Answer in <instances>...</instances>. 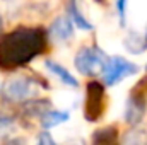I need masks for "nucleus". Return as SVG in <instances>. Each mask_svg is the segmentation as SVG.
Masks as SVG:
<instances>
[{
    "label": "nucleus",
    "mask_w": 147,
    "mask_h": 145,
    "mask_svg": "<svg viewBox=\"0 0 147 145\" xmlns=\"http://www.w3.org/2000/svg\"><path fill=\"white\" fill-rule=\"evenodd\" d=\"M74 63H75L77 72H80L82 75H98V73L105 72L108 58L101 51L86 46L75 55Z\"/></svg>",
    "instance_id": "obj_1"
},
{
    "label": "nucleus",
    "mask_w": 147,
    "mask_h": 145,
    "mask_svg": "<svg viewBox=\"0 0 147 145\" xmlns=\"http://www.w3.org/2000/svg\"><path fill=\"white\" fill-rule=\"evenodd\" d=\"M38 92H41L39 85L33 79L29 77H24V75H16V77H10L5 85H3V96L9 99V101H24L28 97H33L36 96Z\"/></svg>",
    "instance_id": "obj_2"
},
{
    "label": "nucleus",
    "mask_w": 147,
    "mask_h": 145,
    "mask_svg": "<svg viewBox=\"0 0 147 145\" xmlns=\"http://www.w3.org/2000/svg\"><path fill=\"white\" fill-rule=\"evenodd\" d=\"M139 72V65L128 62L127 58L123 56H111L108 58V63H106V68L103 72V80L106 85H116L120 84L121 80H125L127 77H132Z\"/></svg>",
    "instance_id": "obj_3"
},
{
    "label": "nucleus",
    "mask_w": 147,
    "mask_h": 145,
    "mask_svg": "<svg viewBox=\"0 0 147 145\" xmlns=\"http://www.w3.org/2000/svg\"><path fill=\"white\" fill-rule=\"evenodd\" d=\"M72 34H74V28L69 15H58L50 24V36L57 43H63V41L70 39Z\"/></svg>",
    "instance_id": "obj_4"
},
{
    "label": "nucleus",
    "mask_w": 147,
    "mask_h": 145,
    "mask_svg": "<svg viewBox=\"0 0 147 145\" xmlns=\"http://www.w3.org/2000/svg\"><path fill=\"white\" fill-rule=\"evenodd\" d=\"M55 106L58 108V111H63V113H69L79 106V101H80V96L70 91V89H60V91H55L53 96H51Z\"/></svg>",
    "instance_id": "obj_5"
},
{
    "label": "nucleus",
    "mask_w": 147,
    "mask_h": 145,
    "mask_svg": "<svg viewBox=\"0 0 147 145\" xmlns=\"http://www.w3.org/2000/svg\"><path fill=\"white\" fill-rule=\"evenodd\" d=\"M82 125L80 123H74V121H69L62 126H58L55 132H53V138L55 142H67L69 144H74V142H80V135H82Z\"/></svg>",
    "instance_id": "obj_6"
},
{
    "label": "nucleus",
    "mask_w": 147,
    "mask_h": 145,
    "mask_svg": "<svg viewBox=\"0 0 147 145\" xmlns=\"http://www.w3.org/2000/svg\"><path fill=\"white\" fill-rule=\"evenodd\" d=\"M45 67H46V70L51 73L53 77H57L62 84H65V85H69V87H77V85H79L77 79H75L65 67L58 65L57 62H50V60H48V62H45Z\"/></svg>",
    "instance_id": "obj_7"
},
{
    "label": "nucleus",
    "mask_w": 147,
    "mask_h": 145,
    "mask_svg": "<svg viewBox=\"0 0 147 145\" xmlns=\"http://www.w3.org/2000/svg\"><path fill=\"white\" fill-rule=\"evenodd\" d=\"M70 121V114L69 113H63V111H58V109H51L48 111L43 118H41V125L45 128H58L65 123Z\"/></svg>",
    "instance_id": "obj_8"
},
{
    "label": "nucleus",
    "mask_w": 147,
    "mask_h": 145,
    "mask_svg": "<svg viewBox=\"0 0 147 145\" xmlns=\"http://www.w3.org/2000/svg\"><path fill=\"white\" fill-rule=\"evenodd\" d=\"M146 113V104L140 101V99H130L127 101V106H125V119L132 125H137L142 116Z\"/></svg>",
    "instance_id": "obj_9"
},
{
    "label": "nucleus",
    "mask_w": 147,
    "mask_h": 145,
    "mask_svg": "<svg viewBox=\"0 0 147 145\" xmlns=\"http://www.w3.org/2000/svg\"><path fill=\"white\" fill-rule=\"evenodd\" d=\"M80 14L84 15V19L92 26V22H98L101 17H103V10L98 3H92V2H80L77 3Z\"/></svg>",
    "instance_id": "obj_10"
},
{
    "label": "nucleus",
    "mask_w": 147,
    "mask_h": 145,
    "mask_svg": "<svg viewBox=\"0 0 147 145\" xmlns=\"http://www.w3.org/2000/svg\"><path fill=\"white\" fill-rule=\"evenodd\" d=\"M146 39H142V36L137 33V31H130L127 38H125V46H127V50L128 51H132V53H140L144 48H146V43H144Z\"/></svg>",
    "instance_id": "obj_11"
},
{
    "label": "nucleus",
    "mask_w": 147,
    "mask_h": 145,
    "mask_svg": "<svg viewBox=\"0 0 147 145\" xmlns=\"http://www.w3.org/2000/svg\"><path fill=\"white\" fill-rule=\"evenodd\" d=\"M146 142H147V132L144 128L132 130L125 138V145H146Z\"/></svg>",
    "instance_id": "obj_12"
},
{
    "label": "nucleus",
    "mask_w": 147,
    "mask_h": 145,
    "mask_svg": "<svg viewBox=\"0 0 147 145\" xmlns=\"http://www.w3.org/2000/svg\"><path fill=\"white\" fill-rule=\"evenodd\" d=\"M69 9H70V15L74 17V21H75V24L80 28V29H84V31H89V29H92V26L84 19V15L80 14V10H79V7H77V3H70L69 5Z\"/></svg>",
    "instance_id": "obj_13"
},
{
    "label": "nucleus",
    "mask_w": 147,
    "mask_h": 145,
    "mask_svg": "<svg viewBox=\"0 0 147 145\" xmlns=\"http://www.w3.org/2000/svg\"><path fill=\"white\" fill-rule=\"evenodd\" d=\"M12 128H14V119L5 116V114H0V137L9 133Z\"/></svg>",
    "instance_id": "obj_14"
},
{
    "label": "nucleus",
    "mask_w": 147,
    "mask_h": 145,
    "mask_svg": "<svg viewBox=\"0 0 147 145\" xmlns=\"http://www.w3.org/2000/svg\"><path fill=\"white\" fill-rule=\"evenodd\" d=\"M36 145H57L55 142V138L51 137V135H48V133H43V135H39V138H38V144Z\"/></svg>",
    "instance_id": "obj_15"
},
{
    "label": "nucleus",
    "mask_w": 147,
    "mask_h": 145,
    "mask_svg": "<svg viewBox=\"0 0 147 145\" xmlns=\"http://www.w3.org/2000/svg\"><path fill=\"white\" fill-rule=\"evenodd\" d=\"M69 145H84V144H80V142H74V144H69Z\"/></svg>",
    "instance_id": "obj_16"
},
{
    "label": "nucleus",
    "mask_w": 147,
    "mask_h": 145,
    "mask_svg": "<svg viewBox=\"0 0 147 145\" xmlns=\"http://www.w3.org/2000/svg\"><path fill=\"white\" fill-rule=\"evenodd\" d=\"M0 28H2V19H0Z\"/></svg>",
    "instance_id": "obj_17"
}]
</instances>
